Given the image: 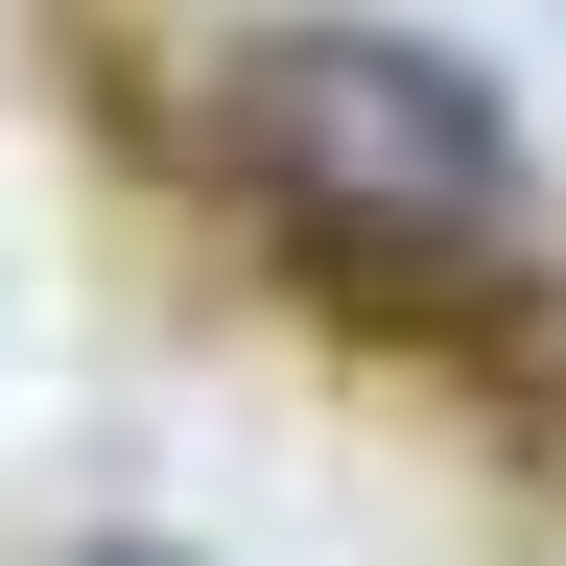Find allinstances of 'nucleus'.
<instances>
[{"instance_id":"obj_1","label":"nucleus","mask_w":566,"mask_h":566,"mask_svg":"<svg viewBox=\"0 0 566 566\" xmlns=\"http://www.w3.org/2000/svg\"><path fill=\"white\" fill-rule=\"evenodd\" d=\"M212 189L331 307H401V283H472L520 237V118L449 48H401V24H260L212 71Z\"/></svg>"},{"instance_id":"obj_2","label":"nucleus","mask_w":566,"mask_h":566,"mask_svg":"<svg viewBox=\"0 0 566 566\" xmlns=\"http://www.w3.org/2000/svg\"><path fill=\"white\" fill-rule=\"evenodd\" d=\"M48 566H189V543H48Z\"/></svg>"}]
</instances>
